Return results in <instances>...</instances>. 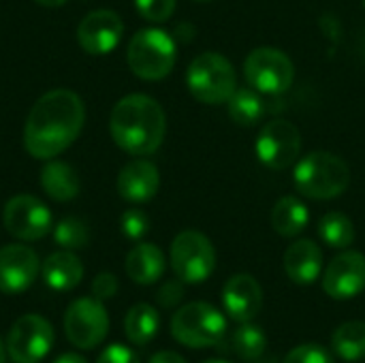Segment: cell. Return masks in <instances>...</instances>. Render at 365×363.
<instances>
[{
    "mask_svg": "<svg viewBox=\"0 0 365 363\" xmlns=\"http://www.w3.org/2000/svg\"><path fill=\"white\" fill-rule=\"evenodd\" d=\"M83 122L86 107L79 94L66 88L51 90L30 109L24 126V145L30 156L51 160L79 137Z\"/></svg>",
    "mask_w": 365,
    "mask_h": 363,
    "instance_id": "cell-1",
    "label": "cell"
},
{
    "mask_svg": "<svg viewBox=\"0 0 365 363\" xmlns=\"http://www.w3.org/2000/svg\"><path fill=\"white\" fill-rule=\"evenodd\" d=\"M109 131L118 148L133 156L154 154L167 131V118L158 101L148 94H128L115 103Z\"/></svg>",
    "mask_w": 365,
    "mask_h": 363,
    "instance_id": "cell-2",
    "label": "cell"
},
{
    "mask_svg": "<svg viewBox=\"0 0 365 363\" xmlns=\"http://www.w3.org/2000/svg\"><path fill=\"white\" fill-rule=\"evenodd\" d=\"M293 182L297 190L317 201H327L340 197L351 184L349 165L329 152H312L297 160L293 171Z\"/></svg>",
    "mask_w": 365,
    "mask_h": 363,
    "instance_id": "cell-3",
    "label": "cell"
},
{
    "mask_svg": "<svg viewBox=\"0 0 365 363\" xmlns=\"http://www.w3.org/2000/svg\"><path fill=\"white\" fill-rule=\"evenodd\" d=\"M186 86L197 101L205 105H222L237 90L235 68L222 53H199L186 71Z\"/></svg>",
    "mask_w": 365,
    "mask_h": 363,
    "instance_id": "cell-4",
    "label": "cell"
},
{
    "mask_svg": "<svg viewBox=\"0 0 365 363\" xmlns=\"http://www.w3.org/2000/svg\"><path fill=\"white\" fill-rule=\"evenodd\" d=\"M175 58H178V49L173 36L158 28L139 30L130 39L126 51L130 71L145 81L165 79L173 71Z\"/></svg>",
    "mask_w": 365,
    "mask_h": 363,
    "instance_id": "cell-5",
    "label": "cell"
},
{
    "mask_svg": "<svg viewBox=\"0 0 365 363\" xmlns=\"http://www.w3.org/2000/svg\"><path fill=\"white\" fill-rule=\"evenodd\" d=\"M171 336L188 349L218 347L227 338V319L212 304L192 302L173 315Z\"/></svg>",
    "mask_w": 365,
    "mask_h": 363,
    "instance_id": "cell-6",
    "label": "cell"
},
{
    "mask_svg": "<svg viewBox=\"0 0 365 363\" xmlns=\"http://www.w3.org/2000/svg\"><path fill=\"white\" fill-rule=\"evenodd\" d=\"M171 270L184 285L205 282L216 267V250L199 231H182L171 244Z\"/></svg>",
    "mask_w": 365,
    "mask_h": 363,
    "instance_id": "cell-7",
    "label": "cell"
},
{
    "mask_svg": "<svg viewBox=\"0 0 365 363\" xmlns=\"http://www.w3.org/2000/svg\"><path fill=\"white\" fill-rule=\"evenodd\" d=\"M244 75L248 86L261 94H282L293 86L295 66L291 58L276 47H257L244 62Z\"/></svg>",
    "mask_w": 365,
    "mask_h": 363,
    "instance_id": "cell-8",
    "label": "cell"
},
{
    "mask_svg": "<svg viewBox=\"0 0 365 363\" xmlns=\"http://www.w3.org/2000/svg\"><path fill=\"white\" fill-rule=\"evenodd\" d=\"M66 340L79 351L96 349L109 334V315L101 300L79 297L64 312Z\"/></svg>",
    "mask_w": 365,
    "mask_h": 363,
    "instance_id": "cell-9",
    "label": "cell"
},
{
    "mask_svg": "<svg viewBox=\"0 0 365 363\" xmlns=\"http://www.w3.org/2000/svg\"><path fill=\"white\" fill-rule=\"evenodd\" d=\"M4 347L13 363H41L53 347V327L41 315H24L11 325Z\"/></svg>",
    "mask_w": 365,
    "mask_h": 363,
    "instance_id": "cell-10",
    "label": "cell"
},
{
    "mask_svg": "<svg viewBox=\"0 0 365 363\" xmlns=\"http://www.w3.org/2000/svg\"><path fill=\"white\" fill-rule=\"evenodd\" d=\"M299 152L302 135L293 122L272 120L261 128L257 139V156L265 167L274 171H284L297 163Z\"/></svg>",
    "mask_w": 365,
    "mask_h": 363,
    "instance_id": "cell-11",
    "label": "cell"
},
{
    "mask_svg": "<svg viewBox=\"0 0 365 363\" xmlns=\"http://www.w3.org/2000/svg\"><path fill=\"white\" fill-rule=\"evenodd\" d=\"M2 223L13 237L21 242H36L51 231V212L36 197L17 195L6 201Z\"/></svg>",
    "mask_w": 365,
    "mask_h": 363,
    "instance_id": "cell-12",
    "label": "cell"
},
{
    "mask_svg": "<svg viewBox=\"0 0 365 363\" xmlns=\"http://www.w3.org/2000/svg\"><path fill=\"white\" fill-rule=\"evenodd\" d=\"M41 272L38 257L24 244H6L0 248V293L19 295L32 287Z\"/></svg>",
    "mask_w": 365,
    "mask_h": 363,
    "instance_id": "cell-13",
    "label": "cell"
},
{
    "mask_svg": "<svg viewBox=\"0 0 365 363\" xmlns=\"http://www.w3.org/2000/svg\"><path fill=\"white\" fill-rule=\"evenodd\" d=\"M124 34L122 17L113 11L98 9L88 13L77 26V41L90 56H105L113 51Z\"/></svg>",
    "mask_w": 365,
    "mask_h": 363,
    "instance_id": "cell-14",
    "label": "cell"
},
{
    "mask_svg": "<svg viewBox=\"0 0 365 363\" xmlns=\"http://www.w3.org/2000/svg\"><path fill=\"white\" fill-rule=\"evenodd\" d=\"M323 289L334 300H351L365 289V257L357 250L340 252L323 274Z\"/></svg>",
    "mask_w": 365,
    "mask_h": 363,
    "instance_id": "cell-15",
    "label": "cell"
},
{
    "mask_svg": "<svg viewBox=\"0 0 365 363\" xmlns=\"http://www.w3.org/2000/svg\"><path fill=\"white\" fill-rule=\"evenodd\" d=\"M222 304L229 319L250 323L263 306V289L250 274H235L222 289Z\"/></svg>",
    "mask_w": 365,
    "mask_h": 363,
    "instance_id": "cell-16",
    "label": "cell"
},
{
    "mask_svg": "<svg viewBox=\"0 0 365 363\" xmlns=\"http://www.w3.org/2000/svg\"><path fill=\"white\" fill-rule=\"evenodd\" d=\"M160 186V175L154 163L150 160H133L128 163L118 175V193L122 199L130 203H145L150 201Z\"/></svg>",
    "mask_w": 365,
    "mask_h": 363,
    "instance_id": "cell-17",
    "label": "cell"
},
{
    "mask_svg": "<svg viewBox=\"0 0 365 363\" xmlns=\"http://www.w3.org/2000/svg\"><path fill=\"white\" fill-rule=\"evenodd\" d=\"M323 270V252L312 240H297L284 252L287 276L302 287L312 285Z\"/></svg>",
    "mask_w": 365,
    "mask_h": 363,
    "instance_id": "cell-18",
    "label": "cell"
},
{
    "mask_svg": "<svg viewBox=\"0 0 365 363\" xmlns=\"http://www.w3.org/2000/svg\"><path fill=\"white\" fill-rule=\"evenodd\" d=\"M45 285L53 291H71L83 278V263L71 250H58L49 255L41 265Z\"/></svg>",
    "mask_w": 365,
    "mask_h": 363,
    "instance_id": "cell-19",
    "label": "cell"
},
{
    "mask_svg": "<svg viewBox=\"0 0 365 363\" xmlns=\"http://www.w3.org/2000/svg\"><path fill=\"white\" fill-rule=\"evenodd\" d=\"M165 267H167L165 255L156 244L141 242L126 257L128 278L137 285H143V287L158 282L160 276L165 274Z\"/></svg>",
    "mask_w": 365,
    "mask_h": 363,
    "instance_id": "cell-20",
    "label": "cell"
},
{
    "mask_svg": "<svg viewBox=\"0 0 365 363\" xmlns=\"http://www.w3.org/2000/svg\"><path fill=\"white\" fill-rule=\"evenodd\" d=\"M41 186L53 201H71L79 195V178L75 169L60 160H49L43 167Z\"/></svg>",
    "mask_w": 365,
    "mask_h": 363,
    "instance_id": "cell-21",
    "label": "cell"
},
{
    "mask_svg": "<svg viewBox=\"0 0 365 363\" xmlns=\"http://www.w3.org/2000/svg\"><path fill=\"white\" fill-rule=\"evenodd\" d=\"M310 214L308 208L297 199V197H282L272 212V225L274 231L280 233L282 237H295L308 227Z\"/></svg>",
    "mask_w": 365,
    "mask_h": 363,
    "instance_id": "cell-22",
    "label": "cell"
},
{
    "mask_svg": "<svg viewBox=\"0 0 365 363\" xmlns=\"http://www.w3.org/2000/svg\"><path fill=\"white\" fill-rule=\"evenodd\" d=\"M158 329H160V317H158V312H156L154 306H150V304H137V306H133L126 312L124 332H126V338L133 344H137V347L150 344L156 338Z\"/></svg>",
    "mask_w": 365,
    "mask_h": 363,
    "instance_id": "cell-23",
    "label": "cell"
},
{
    "mask_svg": "<svg viewBox=\"0 0 365 363\" xmlns=\"http://www.w3.org/2000/svg\"><path fill=\"white\" fill-rule=\"evenodd\" d=\"M227 103H229V116L240 126H255L265 116V101L261 98V92L255 90L252 86L237 88Z\"/></svg>",
    "mask_w": 365,
    "mask_h": 363,
    "instance_id": "cell-24",
    "label": "cell"
},
{
    "mask_svg": "<svg viewBox=\"0 0 365 363\" xmlns=\"http://www.w3.org/2000/svg\"><path fill=\"white\" fill-rule=\"evenodd\" d=\"M334 353L344 362H361L365 359V323L364 321H346L331 336Z\"/></svg>",
    "mask_w": 365,
    "mask_h": 363,
    "instance_id": "cell-25",
    "label": "cell"
},
{
    "mask_svg": "<svg viewBox=\"0 0 365 363\" xmlns=\"http://www.w3.org/2000/svg\"><path fill=\"white\" fill-rule=\"evenodd\" d=\"M319 237L331 248H349L355 242L353 220L342 212H329L319 220Z\"/></svg>",
    "mask_w": 365,
    "mask_h": 363,
    "instance_id": "cell-26",
    "label": "cell"
},
{
    "mask_svg": "<svg viewBox=\"0 0 365 363\" xmlns=\"http://www.w3.org/2000/svg\"><path fill=\"white\" fill-rule=\"evenodd\" d=\"M229 349L244 362H252L261 357L267 351V338L265 332L252 323H242L229 340Z\"/></svg>",
    "mask_w": 365,
    "mask_h": 363,
    "instance_id": "cell-27",
    "label": "cell"
},
{
    "mask_svg": "<svg viewBox=\"0 0 365 363\" xmlns=\"http://www.w3.org/2000/svg\"><path fill=\"white\" fill-rule=\"evenodd\" d=\"M53 240L64 250H77V248H83L90 242V231H88V225L83 220L68 216V218H62L56 225Z\"/></svg>",
    "mask_w": 365,
    "mask_h": 363,
    "instance_id": "cell-28",
    "label": "cell"
},
{
    "mask_svg": "<svg viewBox=\"0 0 365 363\" xmlns=\"http://www.w3.org/2000/svg\"><path fill=\"white\" fill-rule=\"evenodd\" d=\"M139 15L152 24L167 21L175 11V0H135Z\"/></svg>",
    "mask_w": 365,
    "mask_h": 363,
    "instance_id": "cell-29",
    "label": "cell"
},
{
    "mask_svg": "<svg viewBox=\"0 0 365 363\" xmlns=\"http://www.w3.org/2000/svg\"><path fill=\"white\" fill-rule=\"evenodd\" d=\"M120 227H122V233H124L128 240L139 242V240L145 237V233L150 231V218H148L145 212L133 208V210H126V212L122 214Z\"/></svg>",
    "mask_w": 365,
    "mask_h": 363,
    "instance_id": "cell-30",
    "label": "cell"
},
{
    "mask_svg": "<svg viewBox=\"0 0 365 363\" xmlns=\"http://www.w3.org/2000/svg\"><path fill=\"white\" fill-rule=\"evenodd\" d=\"M282 363H334V357L321 344H302L295 347Z\"/></svg>",
    "mask_w": 365,
    "mask_h": 363,
    "instance_id": "cell-31",
    "label": "cell"
},
{
    "mask_svg": "<svg viewBox=\"0 0 365 363\" xmlns=\"http://www.w3.org/2000/svg\"><path fill=\"white\" fill-rule=\"evenodd\" d=\"M184 300V282L178 278V280H169L165 282L158 293H156V302L163 306V308H173L178 306L180 302Z\"/></svg>",
    "mask_w": 365,
    "mask_h": 363,
    "instance_id": "cell-32",
    "label": "cell"
},
{
    "mask_svg": "<svg viewBox=\"0 0 365 363\" xmlns=\"http://www.w3.org/2000/svg\"><path fill=\"white\" fill-rule=\"evenodd\" d=\"M118 278L113 276V274H109V272H103V274H98L96 278H94V282H92V295L96 297V300H101V302H105V300H111L115 293H118Z\"/></svg>",
    "mask_w": 365,
    "mask_h": 363,
    "instance_id": "cell-33",
    "label": "cell"
},
{
    "mask_svg": "<svg viewBox=\"0 0 365 363\" xmlns=\"http://www.w3.org/2000/svg\"><path fill=\"white\" fill-rule=\"evenodd\" d=\"M96 363H139V357L124 344H111L98 355Z\"/></svg>",
    "mask_w": 365,
    "mask_h": 363,
    "instance_id": "cell-34",
    "label": "cell"
},
{
    "mask_svg": "<svg viewBox=\"0 0 365 363\" xmlns=\"http://www.w3.org/2000/svg\"><path fill=\"white\" fill-rule=\"evenodd\" d=\"M148 363H186V359L182 355L173 353V351H160V353H156Z\"/></svg>",
    "mask_w": 365,
    "mask_h": 363,
    "instance_id": "cell-35",
    "label": "cell"
},
{
    "mask_svg": "<svg viewBox=\"0 0 365 363\" xmlns=\"http://www.w3.org/2000/svg\"><path fill=\"white\" fill-rule=\"evenodd\" d=\"M51 363H88L79 353H64L60 357H56Z\"/></svg>",
    "mask_w": 365,
    "mask_h": 363,
    "instance_id": "cell-36",
    "label": "cell"
},
{
    "mask_svg": "<svg viewBox=\"0 0 365 363\" xmlns=\"http://www.w3.org/2000/svg\"><path fill=\"white\" fill-rule=\"evenodd\" d=\"M34 2L41 4V6H51V9H53V6H62L66 0H34Z\"/></svg>",
    "mask_w": 365,
    "mask_h": 363,
    "instance_id": "cell-37",
    "label": "cell"
},
{
    "mask_svg": "<svg viewBox=\"0 0 365 363\" xmlns=\"http://www.w3.org/2000/svg\"><path fill=\"white\" fill-rule=\"evenodd\" d=\"M250 363H278V359L274 357V355H267V353H263L261 357H257V359H252Z\"/></svg>",
    "mask_w": 365,
    "mask_h": 363,
    "instance_id": "cell-38",
    "label": "cell"
},
{
    "mask_svg": "<svg viewBox=\"0 0 365 363\" xmlns=\"http://www.w3.org/2000/svg\"><path fill=\"white\" fill-rule=\"evenodd\" d=\"M6 359V347H4V342L0 340V363H4Z\"/></svg>",
    "mask_w": 365,
    "mask_h": 363,
    "instance_id": "cell-39",
    "label": "cell"
},
{
    "mask_svg": "<svg viewBox=\"0 0 365 363\" xmlns=\"http://www.w3.org/2000/svg\"><path fill=\"white\" fill-rule=\"evenodd\" d=\"M203 363H231V362H225V359H210V362H203Z\"/></svg>",
    "mask_w": 365,
    "mask_h": 363,
    "instance_id": "cell-40",
    "label": "cell"
},
{
    "mask_svg": "<svg viewBox=\"0 0 365 363\" xmlns=\"http://www.w3.org/2000/svg\"><path fill=\"white\" fill-rule=\"evenodd\" d=\"M197 2H212V0H197Z\"/></svg>",
    "mask_w": 365,
    "mask_h": 363,
    "instance_id": "cell-41",
    "label": "cell"
},
{
    "mask_svg": "<svg viewBox=\"0 0 365 363\" xmlns=\"http://www.w3.org/2000/svg\"><path fill=\"white\" fill-rule=\"evenodd\" d=\"M364 6H365V0H364Z\"/></svg>",
    "mask_w": 365,
    "mask_h": 363,
    "instance_id": "cell-42",
    "label": "cell"
}]
</instances>
